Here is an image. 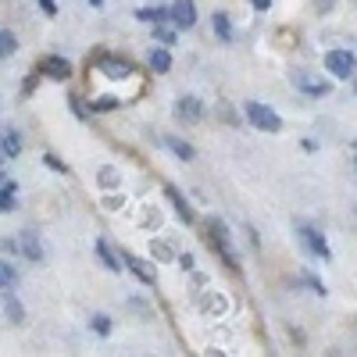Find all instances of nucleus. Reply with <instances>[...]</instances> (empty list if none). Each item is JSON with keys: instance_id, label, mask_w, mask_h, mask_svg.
Wrapping results in <instances>:
<instances>
[{"instance_id": "7ed1b4c3", "label": "nucleus", "mask_w": 357, "mask_h": 357, "mask_svg": "<svg viewBox=\"0 0 357 357\" xmlns=\"http://www.w3.org/2000/svg\"><path fill=\"white\" fill-rule=\"evenodd\" d=\"M296 232H301L304 247H307L314 257H321V261H333V250H329V243H325V236H321L318 229H311V225H304V222H296Z\"/></svg>"}, {"instance_id": "2f4dec72", "label": "nucleus", "mask_w": 357, "mask_h": 357, "mask_svg": "<svg viewBox=\"0 0 357 357\" xmlns=\"http://www.w3.org/2000/svg\"><path fill=\"white\" fill-rule=\"evenodd\" d=\"M354 151H357V139H354Z\"/></svg>"}, {"instance_id": "bb28decb", "label": "nucleus", "mask_w": 357, "mask_h": 357, "mask_svg": "<svg viewBox=\"0 0 357 357\" xmlns=\"http://www.w3.org/2000/svg\"><path fill=\"white\" fill-rule=\"evenodd\" d=\"M178 264H183V268H186V272H193V268H197V264H193V257H190V254H183V257H178Z\"/></svg>"}, {"instance_id": "473e14b6", "label": "nucleus", "mask_w": 357, "mask_h": 357, "mask_svg": "<svg viewBox=\"0 0 357 357\" xmlns=\"http://www.w3.org/2000/svg\"><path fill=\"white\" fill-rule=\"evenodd\" d=\"M0 158H4V151H0Z\"/></svg>"}, {"instance_id": "5701e85b", "label": "nucleus", "mask_w": 357, "mask_h": 357, "mask_svg": "<svg viewBox=\"0 0 357 357\" xmlns=\"http://www.w3.org/2000/svg\"><path fill=\"white\" fill-rule=\"evenodd\" d=\"M154 36H158L165 47H172V43L178 40V33H175V29H154Z\"/></svg>"}, {"instance_id": "a878e982", "label": "nucleus", "mask_w": 357, "mask_h": 357, "mask_svg": "<svg viewBox=\"0 0 357 357\" xmlns=\"http://www.w3.org/2000/svg\"><path fill=\"white\" fill-rule=\"evenodd\" d=\"M47 165H50V168H54V172H61V175H65V172H68V165H65V161H57V158H54V154H47Z\"/></svg>"}, {"instance_id": "f8f14e48", "label": "nucleus", "mask_w": 357, "mask_h": 357, "mask_svg": "<svg viewBox=\"0 0 357 357\" xmlns=\"http://www.w3.org/2000/svg\"><path fill=\"white\" fill-rule=\"evenodd\" d=\"M165 146L175 154V158H183V161H193V146L186 139H178V136H165Z\"/></svg>"}, {"instance_id": "423d86ee", "label": "nucleus", "mask_w": 357, "mask_h": 357, "mask_svg": "<svg viewBox=\"0 0 357 357\" xmlns=\"http://www.w3.org/2000/svg\"><path fill=\"white\" fill-rule=\"evenodd\" d=\"M207 232H211V243H215V250L222 254V261H225L229 268H236V257H232V250H229V229H225L218 218H211V222H207Z\"/></svg>"}, {"instance_id": "2eb2a0df", "label": "nucleus", "mask_w": 357, "mask_h": 357, "mask_svg": "<svg viewBox=\"0 0 357 357\" xmlns=\"http://www.w3.org/2000/svg\"><path fill=\"white\" fill-rule=\"evenodd\" d=\"M151 68H154V72H161V75L172 68V54H168L165 47H154V50H151Z\"/></svg>"}, {"instance_id": "72a5a7b5", "label": "nucleus", "mask_w": 357, "mask_h": 357, "mask_svg": "<svg viewBox=\"0 0 357 357\" xmlns=\"http://www.w3.org/2000/svg\"><path fill=\"white\" fill-rule=\"evenodd\" d=\"M354 168H357V161H354Z\"/></svg>"}, {"instance_id": "c756f323", "label": "nucleus", "mask_w": 357, "mask_h": 357, "mask_svg": "<svg viewBox=\"0 0 357 357\" xmlns=\"http://www.w3.org/2000/svg\"><path fill=\"white\" fill-rule=\"evenodd\" d=\"M89 4H93V8H104V0H89Z\"/></svg>"}, {"instance_id": "0eeeda50", "label": "nucleus", "mask_w": 357, "mask_h": 357, "mask_svg": "<svg viewBox=\"0 0 357 357\" xmlns=\"http://www.w3.org/2000/svg\"><path fill=\"white\" fill-rule=\"evenodd\" d=\"M172 111H175L178 122H186V126H197L200 118H204V104H200L197 97H178Z\"/></svg>"}, {"instance_id": "6e6552de", "label": "nucleus", "mask_w": 357, "mask_h": 357, "mask_svg": "<svg viewBox=\"0 0 357 357\" xmlns=\"http://www.w3.org/2000/svg\"><path fill=\"white\" fill-rule=\"evenodd\" d=\"M293 86H301L307 97H329V93H333V86H329V82L311 79V75H304V72H296V75H293Z\"/></svg>"}, {"instance_id": "aec40b11", "label": "nucleus", "mask_w": 357, "mask_h": 357, "mask_svg": "<svg viewBox=\"0 0 357 357\" xmlns=\"http://www.w3.org/2000/svg\"><path fill=\"white\" fill-rule=\"evenodd\" d=\"M18 50V40H15V33H4L0 29V57H11Z\"/></svg>"}, {"instance_id": "ddd939ff", "label": "nucleus", "mask_w": 357, "mask_h": 357, "mask_svg": "<svg viewBox=\"0 0 357 357\" xmlns=\"http://www.w3.org/2000/svg\"><path fill=\"white\" fill-rule=\"evenodd\" d=\"M22 250H25V257L43 261V247H40V240H36V232H22Z\"/></svg>"}, {"instance_id": "6ab92c4d", "label": "nucleus", "mask_w": 357, "mask_h": 357, "mask_svg": "<svg viewBox=\"0 0 357 357\" xmlns=\"http://www.w3.org/2000/svg\"><path fill=\"white\" fill-rule=\"evenodd\" d=\"M11 207H15V183H4L0 186V215L11 211Z\"/></svg>"}, {"instance_id": "9d476101", "label": "nucleus", "mask_w": 357, "mask_h": 357, "mask_svg": "<svg viewBox=\"0 0 357 357\" xmlns=\"http://www.w3.org/2000/svg\"><path fill=\"white\" fill-rule=\"evenodd\" d=\"M43 75H50V79H68V75H72V65L65 61V57H47V61H43Z\"/></svg>"}, {"instance_id": "dca6fc26", "label": "nucleus", "mask_w": 357, "mask_h": 357, "mask_svg": "<svg viewBox=\"0 0 357 357\" xmlns=\"http://www.w3.org/2000/svg\"><path fill=\"white\" fill-rule=\"evenodd\" d=\"M0 151H4L8 158H18V154H22V139H18V132H4V136H0Z\"/></svg>"}, {"instance_id": "412c9836", "label": "nucleus", "mask_w": 357, "mask_h": 357, "mask_svg": "<svg viewBox=\"0 0 357 357\" xmlns=\"http://www.w3.org/2000/svg\"><path fill=\"white\" fill-rule=\"evenodd\" d=\"M215 33H218V40H232V25H229V18L225 15H215Z\"/></svg>"}, {"instance_id": "4be33fe9", "label": "nucleus", "mask_w": 357, "mask_h": 357, "mask_svg": "<svg viewBox=\"0 0 357 357\" xmlns=\"http://www.w3.org/2000/svg\"><path fill=\"white\" fill-rule=\"evenodd\" d=\"M118 183H122V178H118L114 168H100V186L104 190H118Z\"/></svg>"}, {"instance_id": "f03ea898", "label": "nucleus", "mask_w": 357, "mask_h": 357, "mask_svg": "<svg viewBox=\"0 0 357 357\" xmlns=\"http://www.w3.org/2000/svg\"><path fill=\"white\" fill-rule=\"evenodd\" d=\"M325 68H329V75H336V79H350L357 72V57L350 50H329L325 54Z\"/></svg>"}, {"instance_id": "4468645a", "label": "nucleus", "mask_w": 357, "mask_h": 357, "mask_svg": "<svg viewBox=\"0 0 357 357\" xmlns=\"http://www.w3.org/2000/svg\"><path fill=\"white\" fill-rule=\"evenodd\" d=\"M104 68V75H111V79H126L132 68H129V61H118V57H107V61L100 65Z\"/></svg>"}, {"instance_id": "a211bd4d", "label": "nucleus", "mask_w": 357, "mask_h": 357, "mask_svg": "<svg viewBox=\"0 0 357 357\" xmlns=\"http://www.w3.org/2000/svg\"><path fill=\"white\" fill-rule=\"evenodd\" d=\"M4 311L11 314V321H22V318H25V311H22V304L15 301V293H8V289H4Z\"/></svg>"}, {"instance_id": "1a4fd4ad", "label": "nucleus", "mask_w": 357, "mask_h": 357, "mask_svg": "<svg viewBox=\"0 0 357 357\" xmlns=\"http://www.w3.org/2000/svg\"><path fill=\"white\" fill-rule=\"evenodd\" d=\"M165 197L172 200V207H175V215L183 218V222H193V211H190V204H186V197L178 193L175 186H165Z\"/></svg>"}, {"instance_id": "cd10ccee", "label": "nucleus", "mask_w": 357, "mask_h": 357, "mask_svg": "<svg viewBox=\"0 0 357 357\" xmlns=\"http://www.w3.org/2000/svg\"><path fill=\"white\" fill-rule=\"evenodd\" d=\"M40 8H43L47 15H57V8H54V0H40Z\"/></svg>"}, {"instance_id": "b1692460", "label": "nucleus", "mask_w": 357, "mask_h": 357, "mask_svg": "<svg viewBox=\"0 0 357 357\" xmlns=\"http://www.w3.org/2000/svg\"><path fill=\"white\" fill-rule=\"evenodd\" d=\"M89 325H93V329H97L100 336H107V333H111V318H107V314H97V318L89 321Z\"/></svg>"}, {"instance_id": "f257e3e1", "label": "nucleus", "mask_w": 357, "mask_h": 357, "mask_svg": "<svg viewBox=\"0 0 357 357\" xmlns=\"http://www.w3.org/2000/svg\"><path fill=\"white\" fill-rule=\"evenodd\" d=\"M247 118H250V126L261 129V132H282V118L275 107H268L261 100H250L247 104Z\"/></svg>"}, {"instance_id": "20e7f679", "label": "nucleus", "mask_w": 357, "mask_h": 357, "mask_svg": "<svg viewBox=\"0 0 357 357\" xmlns=\"http://www.w3.org/2000/svg\"><path fill=\"white\" fill-rule=\"evenodd\" d=\"M122 261H126V268L143 282V286H154L158 282V272H154V264L151 261H143V257H136V254H129V250H122Z\"/></svg>"}, {"instance_id": "f3484780", "label": "nucleus", "mask_w": 357, "mask_h": 357, "mask_svg": "<svg viewBox=\"0 0 357 357\" xmlns=\"http://www.w3.org/2000/svg\"><path fill=\"white\" fill-rule=\"evenodd\" d=\"M15 282H18V272H15V264L0 261V289H11Z\"/></svg>"}, {"instance_id": "7c9ffc66", "label": "nucleus", "mask_w": 357, "mask_h": 357, "mask_svg": "<svg viewBox=\"0 0 357 357\" xmlns=\"http://www.w3.org/2000/svg\"><path fill=\"white\" fill-rule=\"evenodd\" d=\"M0 186H4V175H0Z\"/></svg>"}, {"instance_id": "39448f33", "label": "nucleus", "mask_w": 357, "mask_h": 357, "mask_svg": "<svg viewBox=\"0 0 357 357\" xmlns=\"http://www.w3.org/2000/svg\"><path fill=\"white\" fill-rule=\"evenodd\" d=\"M168 18H172L175 29H193V25H197L193 0H175V4H168Z\"/></svg>"}, {"instance_id": "9b49d317", "label": "nucleus", "mask_w": 357, "mask_h": 357, "mask_svg": "<svg viewBox=\"0 0 357 357\" xmlns=\"http://www.w3.org/2000/svg\"><path fill=\"white\" fill-rule=\"evenodd\" d=\"M93 247H97V257L104 261V268H107V272H122V268H126V264H122V257H114V254H111V247H107L104 240H97Z\"/></svg>"}, {"instance_id": "c85d7f7f", "label": "nucleus", "mask_w": 357, "mask_h": 357, "mask_svg": "<svg viewBox=\"0 0 357 357\" xmlns=\"http://www.w3.org/2000/svg\"><path fill=\"white\" fill-rule=\"evenodd\" d=\"M250 4H254L257 11H268V8H272V0H250Z\"/></svg>"}, {"instance_id": "393cba45", "label": "nucleus", "mask_w": 357, "mask_h": 357, "mask_svg": "<svg viewBox=\"0 0 357 357\" xmlns=\"http://www.w3.org/2000/svg\"><path fill=\"white\" fill-rule=\"evenodd\" d=\"M165 15H168V11H158V8H151V11H139V18H143V22H161Z\"/></svg>"}]
</instances>
